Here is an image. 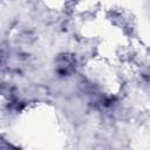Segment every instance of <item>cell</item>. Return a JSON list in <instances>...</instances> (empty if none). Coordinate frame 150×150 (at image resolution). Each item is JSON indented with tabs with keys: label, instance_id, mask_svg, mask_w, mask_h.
<instances>
[{
	"label": "cell",
	"instance_id": "1",
	"mask_svg": "<svg viewBox=\"0 0 150 150\" xmlns=\"http://www.w3.org/2000/svg\"><path fill=\"white\" fill-rule=\"evenodd\" d=\"M76 69V59L74 55L63 53L55 60V71L60 76H69Z\"/></svg>",
	"mask_w": 150,
	"mask_h": 150
}]
</instances>
